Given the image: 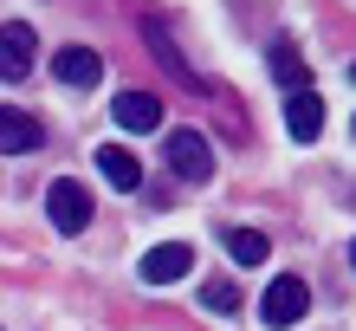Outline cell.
<instances>
[{"mask_svg": "<svg viewBox=\"0 0 356 331\" xmlns=\"http://www.w3.org/2000/svg\"><path fill=\"white\" fill-rule=\"evenodd\" d=\"M201 305H207V312H220V318H227V312H240L234 279H207V286H201Z\"/></svg>", "mask_w": 356, "mask_h": 331, "instance_id": "obj_14", "label": "cell"}, {"mask_svg": "<svg viewBox=\"0 0 356 331\" xmlns=\"http://www.w3.org/2000/svg\"><path fill=\"white\" fill-rule=\"evenodd\" d=\"M46 215H52L58 234H85V221H91V195H85V182L58 176L52 189H46Z\"/></svg>", "mask_w": 356, "mask_h": 331, "instance_id": "obj_2", "label": "cell"}, {"mask_svg": "<svg viewBox=\"0 0 356 331\" xmlns=\"http://www.w3.org/2000/svg\"><path fill=\"white\" fill-rule=\"evenodd\" d=\"M350 130H356V123H350Z\"/></svg>", "mask_w": 356, "mask_h": 331, "instance_id": "obj_17", "label": "cell"}, {"mask_svg": "<svg viewBox=\"0 0 356 331\" xmlns=\"http://www.w3.org/2000/svg\"><path fill=\"white\" fill-rule=\"evenodd\" d=\"M285 130L298 137V143H318L324 137V98L311 91V85L305 91H285Z\"/></svg>", "mask_w": 356, "mask_h": 331, "instance_id": "obj_7", "label": "cell"}, {"mask_svg": "<svg viewBox=\"0 0 356 331\" xmlns=\"http://www.w3.org/2000/svg\"><path fill=\"white\" fill-rule=\"evenodd\" d=\"M33 26H0V78H7V85H19V78L33 72Z\"/></svg>", "mask_w": 356, "mask_h": 331, "instance_id": "obj_10", "label": "cell"}, {"mask_svg": "<svg viewBox=\"0 0 356 331\" xmlns=\"http://www.w3.org/2000/svg\"><path fill=\"white\" fill-rule=\"evenodd\" d=\"M162 150H169V169H175L181 182H207V176H214V150H207L201 130H169Z\"/></svg>", "mask_w": 356, "mask_h": 331, "instance_id": "obj_3", "label": "cell"}, {"mask_svg": "<svg viewBox=\"0 0 356 331\" xmlns=\"http://www.w3.org/2000/svg\"><path fill=\"white\" fill-rule=\"evenodd\" d=\"M97 169H104L111 189H143V162H136V150H123V143H104V150H97Z\"/></svg>", "mask_w": 356, "mask_h": 331, "instance_id": "obj_11", "label": "cell"}, {"mask_svg": "<svg viewBox=\"0 0 356 331\" xmlns=\"http://www.w3.org/2000/svg\"><path fill=\"white\" fill-rule=\"evenodd\" d=\"M111 117L123 123V130H162V98H149V91H117L111 98Z\"/></svg>", "mask_w": 356, "mask_h": 331, "instance_id": "obj_9", "label": "cell"}, {"mask_svg": "<svg viewBox=\"0 0 356 331\" xmlns=\"http://www.w3.org/2000/svg\"><path fill=\"white\" fill-rule=\"evenodd\" d=\"M143 33H149V52L162 59V72H169V78H181V85H195V91H207V78L195 72V66H188V59L175 52V39H169V26H162V20L149 13V20H143Z\"/></svg>", "mask_w": 356, "mask_h": 331, "instance_id": "obj_8", "label": "cell"}, {"mask_svg": "<svg viewBox=\"0 0 356 331\" xmlns=\"http://www.w3.org/2000/svg\"><path fill=\"white\" fill-rule=\"evenodd\" d=\"M39 143H46V130H39V117H33V111L0 105V156H33Z\"/></svg>", "mask_w": 356, "mask_h": 331, "instance_id": "obj_5", "label": "cell"}, {"mask_svg": "<svg viewBox=\"0 0 356 331\" xmlns=\"http://www.w3.org/2000/svg\"><path fill=\"white\" fill-rule=\"evenodd\" d=\"M227 254H234V266H266L272 240L259 234V227H227Z\"/></svg>", "mask_w": 356, "mask_h": 331, "instance_id": "obj_13", "label": "cell"}, {"mask_svg": "<svg viewBox=\"0 0 356 331\" xmlns=\"http://www.w3.org/2000/svg\"><path fill=\"white\" fill-rule=\"evenodd\" d=\"M350 266H356V240H350Z\"/></svg>", "mask_w": 356, "mask_h": 331, "instance_id": "obj_15", "label": "cell"}, {"mask_svg": "<svg viewBox=\"0 0 356 331\" xmlns=\"http://www.w3.org/2000/svg\"><path fill=\"white\" fill-rule=\"evenodd\" d=\"M350 78H356V66H350Z\"/></svg>", "mask_w": 356, "mask_h": 331, "instance_id": "obj_16", "label": "cell"}, {"mask_svg": "<svg viewBox=\"0 0 356 331\" xmlns=\"http://www.w3.org/2000/svg\"><path fill=\"white\" fill-rule=\"evenodd\" d=\"M311 312V286L298 279V273H279L266 286V299H259V318L272 325V331H285V325H298Z\"/></svg>", "mask_w": 356, "mask_h": 331, "instance_id": "obj_1", "label": "cell"}, {"mask_svg": "<svg viewBox=\"0 0 356 331\" xmlns=\"http://www.w3.org/2000/svg\"><path fill=\"white\" fill-rule=\"evenodd\" d=\"M52 78H58V85H72V91H91L97 78H104V59L91 46H58L52 52Z\"/></svg>", "mask_w": 356, "mask_h": 331, "instance_id": "obj_6", "label": "cell"}, {"mask_svg": "<svg viewBox=\"0 0 356 331\" xmlns=\"http://www.w3.org/2000/svg\"><path fill=\"white\" fill-rule=\"evenodd\" d=\"M188 260H195V247L188 240H162V247H149V254H143V286H175L181 273H188Z\"/></svg>", "mask_w": 356, "mask_h": 331, "instance_id": "obj_4", "label": "cell"}, {"mask_svg": "<svg viewBox=\"0 0 356 331\" xmlns=\"http://www.w3.org/2000/svg\"><path fill=\"white\" fill-rule=\"evenodd\" d=\"M266 59H272V78H279L285 91H305V85H311V72H305V52L291 46V39H272V52H266Z\"/></svg>", "mask_w": 356, "mask_h": 331, "instance_id": "obj_12", "label": "cell"}]
</instances>
